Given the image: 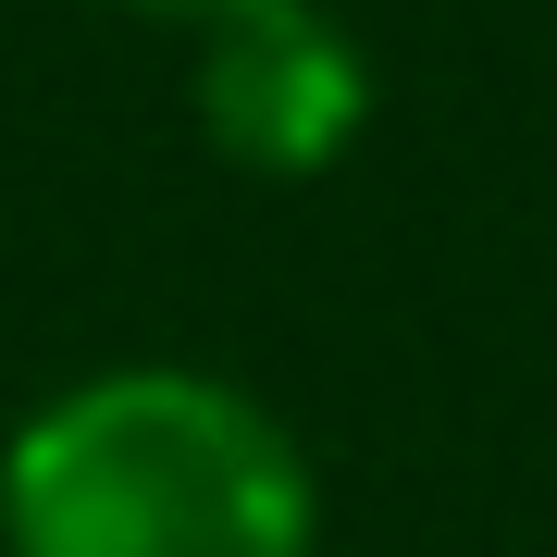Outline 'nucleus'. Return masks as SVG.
Masks as SVG:
<instances>
[{"mask_svg": "<svg viewBox=\"0 0 557 557\" xmlns=\"http://www.w3.org/2000/svg\"><path fill=\"white\" fill-rule=\"evenodd\" d=\"M124 13H149V25H186V38H211V25L260 13V0H124Z\"/></svg>", "mask_w": 557, "mask_h": 557, "instance_id": "7ed1b4c3", "label": "nucleus"}, {"mask_svg": "<svg viewBox=\"0 0 557 557\" xmlns=\"http://www.w3.org/2000/svg\"><path fill=\"white\" fill-rule=\"evenodd\" d=\"M372 124V62L347 25H322L310 0H260V13L199 38V137L236 174H335Z\"/></svg>", "mask_w": 557, "mask_h": 557, "instance_id": "f03ea898", "label": "nucleus"}, {"mask_svg": "<svg viewBox=\"0 0 557 557\" xmlns=\"http://www.w3.org/2000/svg\"><path fill=\"white\" fill-rule=\"evenodd\" d=\"M322 471L248 384L186 359L62 384L0 446V557H310Z\"/></svg>", "mask_w": 557, "mask_h": 557, "instance_id": "f257e3e1", "label": "nucleus"}]
</instances>
